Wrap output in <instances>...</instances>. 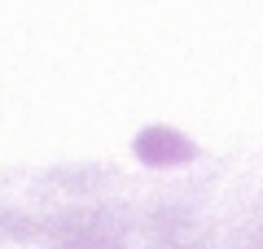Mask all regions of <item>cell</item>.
<instances>
[]
</instances>
